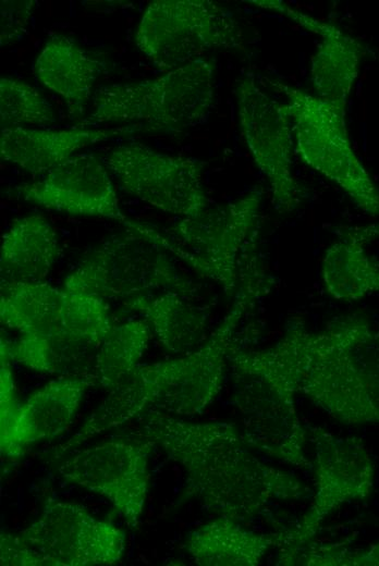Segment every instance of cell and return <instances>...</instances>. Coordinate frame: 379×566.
Listing matches in <instances>:
<instances>
[{
  "label": "cell",
  "instance_id": "26",
  "mask_svg": "<svg viewBox=\"0 0 379 566\" xmlns=\"http://www.w3.org/2000/svg\"><path fill=\"white\" fill-rule=\"evenodd\" d=\"M56 120L52 106L34 86L12 76L0 78L1 128L46 127Z\"/></svg>",
  "mask_w": 379,
  "mask_h": 566
},
{
  "label": "cell",
  "instance_id": "9",
  "mask_svg": "<svg viewBox=\"0 0 379 566\" xmlns=\"http://www.w3.org/2000/svg\"><path fill=\"white\" fill-rule=\"evenodd\" d=\"M138 51L169 72L213 50L245 51L239 22L209 0H155L136 26Z\"/></svg>",
  "mask_w": 379,
  "mask_h": 566
},
{
  "label": "cell",
  "instance_id": "19",
  "mask_svg": "<svg viewBox=\"0 0 379 566\" xmlns=\"http://www.w3.org/2000/svg\"><path fill=\"white\" fill-rule=\"evenodd\" d=\"M107 67L102 53L86 49L72 37L54 34L41 47L33 70L41 85L64 100L70 118L82 122L95 83Z\"/></svg>",
  "mask_w": 379,
  "mask_h": 566
},
{
  "label": "cell",
  "instance_id": "4",
  "mask_svg": "<svg viewBox=\"0 0 379 566\" xmlns=\"http://www.w3.org/2000/svg\"><path fill=\"white\" fill-rule=\"evenodd\" d=\"M299 393L346 424L379 422V331L366 316L333 318L320 331L301 327Z\"/></svg>",
  "mask_w": 379,
  "mask_h": 566
},
{
  "label": "cell",
  "instance_id": "3",
  "mask_svg": "<svg viewBox=\"0 0 379 566\" xmlns=\"http://www.w3.org/2000/svg\"><path fill=\"white\" fill-rule=\"evenodd\" d=\"M299 327L270 347L234 348L229 356L233 402L243 419L247 445L295 468L308 469V431L295 407L301 385Z\"/></svg>",
  "mask_w": 379,
  "mask_h": 566
},
{
  "label": "cell",
  "instance_id": "10",
  "mask_svg": "<svg viewBox=\"0 0 379 566\" xmlns=\"http://www.w3.org/2000/svg\"><path fill=\"white\" fill-rule=\"evenodd\" d=\"M307 431L315 455L311 503L293 527L282 530L278 565L296 564L328 516L344 504L367 499L374 488L375 466L359 438L335 435L319 427Z\"/></svg>",
  "mask_w": 379,
  "mask_h": 566
},
{
  "label": "cell",
  "instance_id": "22",
  "mask_svg": "<svg viewBox=\"0 0 379 566\" xmlns=\"http://www.w3.org/2000/svg\"><path fill=\"white\" fill-rule=\"evenodd\" d=\"M60 255L57 232L41 214L16 219L2 236L1 282H40Z\"/></svg>",
  "mask_w": 379,
  "mask_h": 566
},
{
  "label": "cell",
  "instance_id": "15",
  "mask_svg": "<svg viewBox=\"0 0 379 566\" xmlns=\"http://www.w3.org/2000/svg\"><path fill=\"white\" fill-rule=\"evenodd\" d=\"M13 199L71 216L113 219L123 214L105 161L95 153H76L34 182L5 190Z\"/></svg>",
  "mask_w": 379,
  "mask_h": 566
},
{
  "label": "cell",
  "instance_id": "17",
  "mask_svg": "<svg viewBox=\"0 0 379 566\" xmlns=\"http://www.w3.org/2000/svg\"><path fill=\"white\" fill-rule=\"evenodd\" d=\"M90 385V377H63L35 391L12 420L0 427L1 454L20 457L29 445L64 433Z\"/></svg>",
  "mask_w": 379,
  "mask_h": 566
},
{
  "label": "cell",
  "instance_id": "23",
  "mask_svg": "<svg viewBox=\"0 0 379 566\" xmlns=\"http://www.w3.org/2000/svg\"><path fill=\"white\" fill-rule=\"evenodd\" d=\"M124 306L139 313L159 343L173 354L184 355L201 345L207 336L208 312L175 292L137 296Z\"/></svg>",
  "mask_w": 379,
  "mask_h": 566
},
{
  "label": "cell",
  "instance_id": "1",
  "mask_svg": "<svg viewBox=\"0 0 379 566\" xmlns=\"http://www.w3.org/2000/svg\"><path fill=\"white\" fill-rule=\"evenodd\" d=\"M130 434L152 442L182 467L186 475L182 502L195 499L217 517L244 522L271 501L306 500L313 493L294 475L257 458L231 422H192L149 410Z\"/></svg>",
  "mask_w": 379,
  "mask_h": 566
},
{
  "label": "cell",
  "instance_id": "13",
  "mask_svg": "<svg viewBox=\"0 0 379 566\" xmlns=\"http://www.w3.org/2000/svg\"><path fill=\"white\" fill-rule=\"evenodd\" d=\"M236 106L242 137L269 183L274 210L292 212L302 194L293 174L294 137L285 103L268 96L247 74L237 83Z\"/></svg>",
  "mask_w": 379,
  "mask_h": 566
},
{
  "label": "cell",
  "instance_id": "28",
  "mask_svg": "<svg viewBox=\"0 0 379 566\" xmlns=\"http://www.w3.org/2000/svg\"><path fill=\"white\" fill-rule=\"evenodd\" d=\"M315 562L318 566H379V542L358 550L341 543L321 545Z\"/></svg>",
  "mask_w": 379,
  "mask_h": 566
},
{
  "label": "cell",
  "instance_id": "24",
  "mask_svg": "<svg viewBox=\"0 0 379 566\" xmlns=\"http://www.w3.org/2000/svg\"><path fill=\"white\" fill-rule=\"evenodd\" d=\"M62 288L45 281L1 282L0 320L21 336L49 342L57 331Z\"/></svg>",
  "mask_w": 379,
  "mask_h": 566
},
{
  "label": "cell",
  "instance_id": "14",
  "mask_svg": "<svg viewBox=\"0 0 379 566\" xmlns=\"http://www.w3.org/2000/svg\"><path fill=\"white\" fill-rule=\"evenodd\" d=\"M17 534L59 566L113 565L125 552L122 529L77 503L56 499H48L39 517Z\"/></svg>",
  "mask_w": 379,
  "mask_h": 566
},
{
  "label": "cell",
  "instance_id": "6",
  "mask_svg": "<svg viewBox=\"0 0 379 566\" xmlns=\"http://www.w3.org/2000/svg\"><path fill=\"white\" fill-rule=\"evenodd\" d=\"M213 102L215 63L203 57L155 78L97 88L80 125L144 123L180 133L204 121Z\"/></svg>",
  "mask_w": 379,
  "mask_h": 566
},
{
  "label": "cell",
  "instance_id": "2",
  "mask_svg": "<svg viewBox=\"0 0 379 566\" xmlns=\"http://www.w3.org/2000/svg\"><path fill=\"white\" fill-rule=\"evenodd\" d=\"M265 292L268 284L261 271L244 273L232 307L201 345L174 359L138 365L73 436L53 448L54 457L149 410L180 418L201 414L222 389L239 325Z\"/></svg>",
  "mask_w": 379,
  "mask_h": 566
},
{
  "label": "cell",
  "instance_id": "16",
  "mask_svg": "<svg viewBox=\"0 0 379 566\" xmlns=\"http://www.w3.org/2000/svg\"><path fill=\"white\" fill-rule=\"evenodd\" d=\"M248 3L279 12L321 38L310 60L315 95L346 106L366 53L365 46L339 25L305 14L283 1L252 0Z\"/></svg>",
  "mask_w": 379,
  "mask_h": 566
},
{
  "label": "cell",
  "instance_id": "21",
  "mask_svg": "<svg viewBox=\"0 0 379 566\" xmlns=\"http://www.w3.org/2000/svg\"><path fill=\"white\" fill-rule=\"evenodd\" d=\"M281 541L282 531H252L236 520L217 517L190 532L184 546L200 566H256Z\"/></svg>",
  "mask_w": 379,
  "mask_h": 566
},
{
  "label": "cell",
  "instance_id": "30",
  "mask_svg": "<svg viewBox=\"0 0 379 566\" xmlns=\"http://www.w3.org/2000/svg\"><path fill=\"white\" fill-rule=\"evenodd\" d=\"M0 427H3L12 420L21 404L16 396L11 359L4 348L0 347Z\"/></svg>",
  "mask_w": 379,
  "mask_h": 566
},
{
  "label": "cell",
  "instance_id": "29",
  "mask_svg": "<svg viewBox=\"0 0 379 566\" xmlns=\"http://www.w3.org/2000/svg\"><path fill=\"white\" fill-rule=\"evenodd\" d=\"M0 561L8 566H59L56 559L25 543L19 534L9 532L0 536Z\"/></svg>",
  "mask_w": 379,
  "mask_h": 566
},
{
  "label": "cell",
  "instance_id": "8",
  "mask_svg": "<svg viewBox=\"0 0 379 566\" xmlns=\"http://www.w3.org/2000/svg\"><path fill=\"white\" fill-rule=\"evenodd\" d=\"M261 192L254 189L227 205L183 218L162 238L163 247L199 275L234 296L240 271L256 250Z\"/></svg>",
  "mask_w": 379,
  "mask_h": 566
},
{
  "label": "cell",
  "instance_id": "27",
  "mask_svg": "<svg viewBox=\"0 0 379 566\" xmlns=\"http://www.w3.org/2000/svg\"><path fill=\"white\" fill-rule=\"evenodd\" d=\"M36 9L33 0L0 2V45L10 46L24 38Z\"/></svg>",
  "mask_w": 379,
  "mask_h": 566
},
{
  "label": "cell",
  "instance_id": "5",
  "mask_svg": "<svg viewBox=\"0 0 379 566\" xmlns=\"http://www.w3.org/2000/svg\"><path fill=\"white\" fill-rule=\"evenodd\" d=\"M124 230L90 249L65 276L63 290L126 302L137 296L196 288L175 266L155 226L126 220Z\"/></svg>",
  "mask_w": 379,
  "mask_h": 566
},
{
  "label": "cell",
  "instance_id": "20",
  "mask_svg": "<svg viewBox=\"0 0 379 566\" xmlns=\"http://www.w3.org/2000/svg\"><path fill=\"white\" fill-rule=\"evenodd\" d=\"M321 260L327 293L338 300H358L379 294V263L366 246L379 237V223L343 226Z\"/></svg>",
  "mask_w": 379,
  "mask_h": 566
},
{
  "label": "cell",
  "instance_id": "7",
  "mask_svg": "<svg viewBox=\"0 0 379 566\" xmlns=\"http://www.w3.org/2000/svg\"><path fill=\"white\" fill-rule=\"evenodd\" d=\"M269 84L288 99L295 151L302 162L338 185L365 214L379 218V189L353 149L346 106L279 81Z\"/></svg>",
  "mask_w": 379,
  "mask_h": 566
},
{
  "label": "cell",
  "instance_id": "11",
  "mask_svg": "<svg viewBox=\"0 0 379 566\" xmlns=\"http://www.w3.org/2000/svg\"><path fill=\"white\" fill-rule=\"evenodd\" d=\"M121 188L166 213L195 218L210 208L203 184L205 163L134 143L110 150L105 159Z\"/></svg>",
  "mask_w": 379,
  "mask_h": 566
},
{
  "label": "cell",
  "instance_id": "25",
  "mask_svg": "<svg viewBox=\"0 0 379 566\" xmlns=\"http://www.w3.org/2000/svg\"><path fill=\"white\" fill-rule=\"evenodd\" d=\"M150 325L143 319L113 324L96 354L90 378L94 385L111 391L139 365L150 339Z\"/></svg>",
  "mask_w": 379,
  "mask_h": 566
},
{
  "label": "cell",
  "instance_id": "12",
  "mask_svg": "<svg viewBox=\"0 0 379 566\" xmlns=\"http://www.w3.org/2000/svg\"><path fill=\"white\" fill-rule=\"evenodd\" d=\"M155 444L129 434L73 450L56 464L59 476L107 499L135 530L149 487L148 462Z\"/></svg>",
  "mask_w": 379,
  "mask_h": 566
},
{
  "label": "cell",
  "instance_id": "18",
  "mask_svg": "<svg viewBox=\"0 0 379 566\" xmlns=\"http://www.w3.org/2000/svg\"><path fill=\"white\" fill-rule=\"evenodd\" d=\"M137 133H158L144 123L113 127H5L0 133V156L30 174H44L90 145Z\"/></svg>",
  "mask_w": 379,
  "mask_h": 566
}]
</instances>
